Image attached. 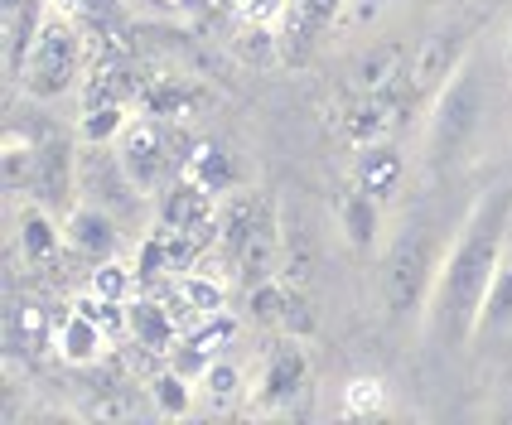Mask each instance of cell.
<instances>
[{
	"instance_id": "1",
	"label": "cell",
	"mask_w": 512,
	"mask_h": 425,
	"mask_svg": "<svg viewBox=\"0 0 512 425\" xmlns=\"http://www.w3.org/2000/svg\"><path fill=\"white\" fill-rule=\"evenodd\" d=\"M512 227V184H493L469 203L464 223L450 232L440 271L426 300V334L440 343H474L479 339V314H484L488 285L498 276V261L508 252Z\"/></svg>"
},
{
	"instance_id": "2",
	"label": "cell",
	"mask_w": 512,
	"mask_h": 425,
	"mask_svg": "<svg viewBox=\"0 0 512 425\" xmlns=\"http://www.w3.org/2000/svg\"><path fill=\"white\" fill-rule=\"evenodd\" d=\"M484 121H488V87L479 78V68L464 58L450 73V83L426 102V160L435 170L459 165L479 145Z\"/></svg>"
},
{
	"instance_id": "3",
	"label": "cell",
	"mask_w": 512,
	"mask_h": 425,
	"mask_svg": "<svg viewBox=\"0 0 512 425\" xmlns=\"http://www.w3.org/2000/svg\"><path fill=\"white\" fill-rule=\"evenodd\" d=\"M440 256H445V242L426 223L401 227V237L387 252V271H382V295H387V314L392 319L426 310L435 271H440Z\"/></svg>"
},
{
	"instance_id": "4",
	"label": "cell",
	"mask_w": 512,
	"mask_h": 425,
	"mask_svg": "<svg viewBox=\"0 0 512 425\" xmlns=\"http://www.w3.org/2000/svg\"><path fill=\"white\" fill-rule=\"evenodd\" d=\"M78 58H83L78 29L68 25L63 15H49L44 25L34 29V44H29L25 68H20V87L34 102H54L58 92H68L73 78H78Z\"/></svg>"
},
{
	"instance_id": "5",
	"label": "cell",
	"mask_w": 512,
	"mask_h": 425,
	"mask_svg": "<svg viewBox=\"0 0 512 425\" xmlns=\"http://www.w3.org/2000/svg\"><path fill=\"white\" fill-rule=\"evenodd\" d=\"M78 199L107 208L116 223L131 218L145 203V194L136 189V179L126 174V165H121V155H116L112 141H87L83 150H78Z\"/></svg>"
},
{
	"instance_id": "6",
	"label": "cell",
	"mask_w": 512,
	"mask_h": 425,
	"mask_svg": "<svg viewBox=\"0 0 512 425\" xmlns=\"http://www.w3.org/2000/svg\"><path fill=\"white\" fill-rule=\"evenodd\" d=\"M112 145H116L121 165H126L131 179H136V189H141L145 199H155L165 184H174L170 136H165V126H160V121H150V116H131Z\"/></svg>"
},
{
	"instance_id": "7",
	"label": "cell",
	"mask_w": 512,
	"mask_h": 425,
	"mask_svg": "<svg viewBox=\"0 0 512 425\" xmlns=\"http://www.w3.org/2000/svg\"><path fill=\"white\" fill-rule=\"evenodd\" d=\"M464 58H469V29L464 25L430 29L426 39L411 49V68H406L401 97H406V102H430L440 87L450 83V73H455Z\"/></svg>"
},
{
	"instance_id": "8",
	"label": "cell",
	"mask_w": 512,
	"mask_h": 425,
	"mask_svg": "<svg viewBox=\"0 0 512 425\" xmlns=\"http://www.w3.org/2000/svg\"><path fill=\"white\" fill-rule=\"evenodd\" d=\"M63 247L73 256H83L87 266H102V261H112L116 247H121V223H116L107 208L78 199L63 213Z\"/></svg>"
},
{
	"instance_id": "9",
	"label": "cell",
	"mask_w": 512,
	"mask_h": 425,
	"mask_svg": "<svg viewBox=\"0 0 512 425\" xmlns=\"http://www.w3.org/2000/svg\"><path fill=\"white\" fill-rule=\"evenodd\" d=\"M39 203L49 208H73L78 203V145L68 136H49L39 145V160H34V189Z\"/></svg>"
},
{
	"instance_id": "10",
	"label": "cell",
	"mask_w": 512,
	"mask_h": 425,
	"mask_svg": "<svg viewBox=\"0 0 512 425\" xmlns=\"http://www.w3.org/2000/svg\"><path fill=\"white\" fill-rule=\"evenodd\" d=\"M102 348H107V329H102V300H83V305H73V310L63 314V324H58V353L68 358V363H97L102 358Z\"/></svg>"
},
{
	"instance_id": "11",
	"label": "cell",
	"mask_w": 512,
	"mask_h": 425,
	"mask_svg": "<svg viewBox=\"0 0 512 425\" xmlns=\"http://www.w3.org/2000/svg\"><path fill=\"white\" fill-rule=\"evenodd\" d=\"M406 68H411L406 44L401 39H377L368 54L358 58V87H363V97H401Z\"/></svg>"
},
{
	"instance_id": "12",
	"label": "cell",
	"mask_w": 512,
	"mask_h": 425,
	"mask_svg": "<svg viewBox=\"0 0 512 425\" xmlns=\"http://www.w3.org/2000/svg\"><path fill=\"white\" fill-rule=\"evenodd\" d=\"M401 179H406V165H401V155L392 150L387 141H368L358 150V165H353V184L358 189H368L372 199H392L401 189Z\"/></svg>"
},
{
	"instance_id": "13",
	"label": "cell",
	"mask_w": 512,
	"mask_h": 425,
	"mask_svg": "<svg viewBox=\"0 0 512 425\" xmlns=\"http://www.w3.org/2000/svg\"><path fill=\"white\" fill-rule=\"evenodd\" d=\"M339 232L353 252H372L377 247V232H382V199H372L368 189H348L339 199Z\"/></svg>"
},
{
	"instance_id": "14",
	"label": "cell",
	"mask_w": 512,
	"mask_h": 425,
	"mask_svg": "<svg viewBox=\"0 0 512 425\" xmlns=\"http://www.w3.org/2000/svg\"><path fill=\"white\" fill-rule=\"evenodd\" d=\"M305 353L295 348V343H281V348H271L266 353V368H261V392L256 397L266 401V406H276V401H290L300 387H305Z\"/></svg>"
},
{
	"instance_id": "15",
	"label": "cell",
	"mask_w": 512,
	"mask_h": 425,
	"mask_svg": "<svg viewBox=\"0 0 512 425\" xmlns=\"http://www.w3.org/2000/svg\"><path fill=\"white\" fill-rule=\"evenodd\" d=\"M63 247V223H54V208L49 203H25L20 208V252L29 261H44Z\"/></svg>"
},
{
	"instance_id": "16",
	"label": "cell",
	"mask_w": 512,
	"mask_h": 425,
	"mask_svg": "<svg viewBox=\"0 0 512 425\" xmlns=\"http://www.w3.org/2000/svg\"><path fill=\"white\" fill-rule=\"evenodd\" d=\"M512 324V242L503 261H498V276L488 285V300H484V314H479V339L484 334H503Z\"/></svg>"
},
{
	"instance_id": "17",
	"label": "cell",
	"mask_w": 512,
	"mask_h": 425,
	"mask_svg": "<svg viewBox=\"0 0 512 425\" xmlns=\"http://www.w3.org/2000/svg\"><path fill=\"white\" fill-rule=\"evenodd\" d=\"M199 397L213 406V411H228V406H237V397H242V372L232 368L228 358H213V363H203L199 372Z\"/></svg>"
},
{
	"instance_id": "18",
	"label": "cell",
	"mask_w": 512,
	"mask_h": 425,
	"mask_svg": "<svg viewBox=\"0 0 512 425\" xmlns=\"http://www.w3.org/2000/svg\"><path fill=\"white\" fill-rule=\"evenodd\" d=\"M150 392H155V406H160L165 416H189L199 387H189V377H184V372H160Z\"/></svg>"
},
{
	"instance_id": "19",
	"label": "cell",
	"mask_w": 512,
	"mask_h": 425,
	"mask_svg": "<svg viewBox=\"0 0 512 425\" xmlns=\"http://www.w3.org/2000/svg\"><path fill=\"white\" fill-rule=\"evenodd\" d=\"M387 411V387L377 377H353L343 387V416H382Z\"/></svg>"
},
{
	"instance_id": "20",
	"label": "cell",
	"mask_w": 512,
	"mask_h": 425,
	"mask_svg": "<svg viewBox=\"0 0 512 425\" xmlns=\"http://www.w3.org/2000/svg\"><path fill=\"white\" fill-rule=\"evenodd\" d=\"M131 285H136V271H126V266H116V261L92 266V295H97V300L131 305Z\"/></svg>"
},
{
	"instance_id": "21",
	"label": "cell",
	"mask_w": 512,
	"mask_h": 425,
	"mask_svg": "<svg viewBox=\"0 0 512 425\" xmlns=\"http://www.w3.org/2000/svg\"><path fill=\"white\" fill-rule=\"evenodd\" d=\"M300 5H305V15H310L314 25H319V20H329V15L339 10V0H300Z\"/></svg>"
},
{
	"instance_id": "22",
	"label": "cell",
	"mask_w": 512,
	"mask_h": 425,
	"mask_svg": "<svg viewBox=\"0 0 512 425\" xmlns=\"http://www.w3.org/2000/svg\"><path fill=\"white\" fill-rule=\"evenodd\" d=\"M508 68H512V29H508Z\"/></svg>"
}]
</instances>
